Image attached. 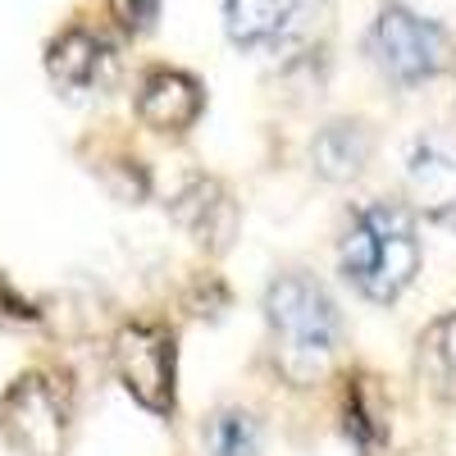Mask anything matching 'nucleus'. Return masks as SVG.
Segmentation results:
<instances>
[{
    "label": "nucleus",
    "mask_w": 456,
    "mask_h": 456,
    "mask_svg": "<svg viewBox=\"0 0 456 456\" xmlns=\"http://www.w3.org/2000/svg\"><path fill=\"white\" fill-rule=\"evenodd\" d=\"M270 365L288 388H315L342 356L347 324L333 292L311 270H283L265 288Z\"/></svg>",
    "instance_id": "nucleus-1"
},
{
    "label": "nucleus",
    "mask_w": 456,
    "mask_h": 456,
    "mask_svg": "<svg viewBox=\"0 0 456 456\" xmlns=\"http://www.w3.org/2000/svg\"><path fill=\"white\" fill-rule=\"evenodd\" d=\"M338 274L374 306H393L420 274V215L402 197L361 201L342 224Z\"/></svg>",
    "instance_id": "nucleus-2"
},
{
    "label": "nucleus",
    "mask_w": 456,
    "mask_h": 456,
    "mask_svg": "<svg viewBox=\"0 0 456 456\" xmlns=\"http://www.w3.org/2000/svg\"><path fill=\"white\" fill-rule=\"evenodd\" d=\"M69 429L73 393L55 370H28L0 397V438L19 456H64Z\"/></svg>",
    "instance_id": "nucleus-3"
},
{
    "label": "nucleus",
    "mask_w": 456,
    "mask_h": 456,
    "mask_svg": "<svg viewBox=\"0 0 456 456\" xmlns=\"http://www.w3.org/2000/svg\"><path fill=\"white\" fill-rule=\"evenodd\" d=\"M365 51L374 69L397 87H420L447 69L452 60V37L406 5H384L365 32Z\"/></svg>",
    "instance_id": "nucleus-4"
},
{
    "label": "nucleus",
    "mask_w": 456,
    "mask_h": 456,
    "mask_svg": "<svg viewBox=\"0 0 456 456\" xmlns=\"http://www.w3.org/2000/svg\"><path fill=\"white\" fill-rule=\"evenodd\" d=\"M110 361L124 393L151 411L174 415L178 406V338L160 320H128L110 342Z\"/></svg>",
    "instance_id": "nucleus-5"
},
{
    "label": "nucleus",
    "mask_w": 456,
    "mask_h": 456,
    "mask_svg": "<svg viewBox=\"0 0 456 456\" xmlns=\"http://www.w3.org/2000/svg\"><path fill=\"white\" fill-rule=\"evenodd\" d=\"M324 14V0H224L228 42L242 51H283Z\"/></svg>",
    "instance_id": "nucleus-6"
},
{
    "label": "nucleus",
    "mask_w": 456,
    "mask_h": 456,
    "mask_svg": "<svg viewBox=\"0 0 456 456\" xmlns=\"http://www.w3.org/2000/svg\"><path fill=\"white\" fill-rule=\"evenodd\" d=\"M406 206L434 224L456 228V133L429 128L406 151Z\"/></svg>",
    "instance_id": "nucleus-7"
},
{
    "label": "nucleus",
    "mask_w": 456,
    "mask_h": 456,
    "mask_svg": "<svg viewBox=\"0 0 456 456\" xmlns=\"http://www.w3.org/2000/svg\"><path fill=\"white\" fill-rule=\"evenodd\" d=\"M169 215H174V224H178L206 256H224L228 247H233L238 224H242L233 192H228L219 178H206V174L187 178V183L178 187L174 201H169Z\"/></svg>",
    "instance_id": "nucleus-8"
},
{
    "label": "nucleus",
    "mask_w": 456,
    "mask_h": 456,
    "mask_svg": "<svg viewBox=\"0 0 456 456\" xmlns=\"http://www.w3.org/2000/svg\"><path fill=\"white\" fill-rule=\"evenodd\" d=\"M338 429L361 456H379L393 438V402L374 370H347L338 388Z\"/></svg>",
    "instance_id": "nucleus-9"
},
{
    "label": "nucleus",
    "mask_w": 456,
    "mask_h": 456,
    "mask_svg": "<svg viewBox=\"0 0 456 456\" xmlns=\"http://www.w3.org/2000/svg\"><path fill=\"white\" fill-rule=\"evenodd\" d=\"M201 110H206V87L192 78V73L169 69V64L142 73V83H137V119L146 128L178 137V133H187L201 119Z\"/></svg>",
    "instance_id": "nucleus-10"
},
{
    "label": "nucleus",
    "mask_w": 456,
    "mask_h": 456,
    "mask_svg": "<svg viewBox=\"0 0 456 456\" xmlns=\"http://www.w3.org/2000/svg\"><path fill=\"white\" fill-rule=\"evenodd\" d=\"M51 78L69 92H92L114 78V46L92 28H64L46 51Z\"/></svg>",
    "instance_id": "nucleus-11"
},
{
    "label": "nucleus",
    "mask_w": 456,
    "mask_h": 456,
    "mask_svg": "<svg viewBox=\"0 0 456 456\" xmlns=\"http://www.w3.org/2000/svg\"><path fill=\"white\" fill-rule=\"evenodd\" d=\"M374 160V128L365 119H329L311 142V165L324 183H356Z\"/></svg>",
    "instance_id": "nucleus-12"
},
{
    "label": "nucleus",
    "mask_w": 456,
    "mask_h": 456,
    "mask_svg": "<svg viewBox=\"0 0 456 456\" xmlns=\"http://www.w3.org/2000/svg\"><path fill=\"white\" fill-rule=\"evenodd\" d=\"M415 379L443 406H456V306L434 315L415 338Z\"/></svg>",
    "instance_id": "nucleus-13"
},
{
    "label": "nucleus",
    "mask_w": 456,
    "mask_h": 456,
    "mask_svg": "<svg viewBox=\"0 0 456 456\" xmlns=\"http://www.w3.org/2000/svg\"><path fill=\"white\" fill-rule=\"evenodd\" d=\"M201 443L210 456H260L265 447V429L251 411L242 406H219L206 415L201 425Z\"/></svg>",
    "instance_id": "nucleus-14"
},
{
    "label": "nucleus",
    "mask_w": 456,
    "mask_h": 456,
    "mask_svg": "<svg viewBox=\"0 0 456 456\" xmlns=\"http://www.w3.org/2000/svg\"><path fill=\"white\" fill-rule=\"evenodd\" d=\"M110 14L119 19L124 32H151L160 19V0H110Z\"/></svg>",
    "instance_id": "nucleus-15"
}]
</instances>
